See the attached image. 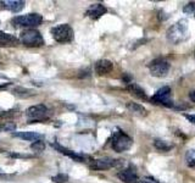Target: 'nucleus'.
I'll list each match as a JSON object with an SVG mask.
<instances>
[{"label":"nucleus","mask_w":195,"mask_h":183,"mask_svg":"<svg viewBox=\"0 0 195 183\" xmlns=\"http://www.w3.org/2000/svg\"><path fill=\"white\" fill-rule=\"evenodd\" d=\"M166 35L168 41L172 44H179L184 41L188 38V21L184 18L179 20L167 29Z\"/></svg>","instance_id":"obj_1"},{"label":"nucleus","mask_w":195,"mask_h":183,"mask_svg":"<svg viewBox=\"0 0 195 183\" xmlns=\"http://www.w3.org/2000/svg\"><path fill=\"white\" fill-rule=\"evenodd\" d=\"M43 22V17L39 13H27V15H21V16H16L11 20V23L15 27H22V28H33V27H38L40 26Z\"/></svg>","instance_id":"obj_2"},{"label":"nucleus","mask_w":195,"mask_h":183,"mask_svg":"<svg viewBox=\"0 0 195 183\" xmlns=\"http://www.w3.org/2000/svg\"><path fill=\"white\" fill-rule=\"evenodd\" d=\"M20 40L26 46H32V48H38L44 44V39H43L41 33L34 28L22 30L20 34Z\"/></svg>","instance_id":"obj_3"},{"label":"nucleus","mask_w":195,"mask_h":183,"mask_svg":"<svg viewBox=\"0 0 195 183\" xmlns=\"http://www.w3.org/2000/svg\"><path fill=\"white\" fill-rule=\"evenodd\" d=\"M111 145H112V149L115 151L122 152V151H126V150L130 149V146L133 145V139L128 134H126L124 132L117 131L112 134Z\"/></svg>","instance_id":"obj_4"},{"label":"nucleus","mask_w":195,"mask_h":183,"mask_svg":"<svg viewBox=\"0 0 195 183\" xmlns=\"http://www.w3.org/2000/svg\"><path fill=\"white\" fill-rule=\"evenodd\" d=\"M51 34L57 43H69L73 40V37H74L72 27L67 23H62L56 27H52Z\"/></svg>","instance_id":"obj_5"},{"label":"nucleus","mask_w":195,"mask_h":183,"mask_svg":"<svg viewBox=\"0 0 195 183\" xmlns=\"http://www.w3.org/2000/svg\"><path fill=\"white\" fill-rule=\"evenodd\" d=\"M147 67L150 70V74L154 77H165L169 71L168 61H166L161 57L152 60L150 63H147Z\"/></svg>","instance_id":"obj_6"},{"label":"nucleus","mask_w":195,"mask_h":183,"mask_svg":"<svg viewBox=\"0 0 195 183\" xmlns=\"http://www.w3.org/2000/svg\"><path fill=\"white\" fill-rule=\"evenodd\" d=\"M26 115L29 118L28 123H35L38 121L45 120L46 116L49 115V110H48V107L45 105L39 104V105H34V106L28 107L26 110Z\"/></svg>","instance_id":"obj_7"},{"label":"nucleus","mask_w":195,"mask_h":183,"mask_svg":"<svg viewBox=\"0 0 195 183\" xmlns=\"http://www.w3.org/2000/svg\"><path fill=\"white\" fill-rule=\"evenodd\" d=\"M169 96H171V88L169 87H162L151 96L150 100L154 104H161V105H165L167 107H172L174 105V102L169 99Z\"/></svg>","instance_id":"obj_8"},{"label":"nucleus","mask_w":195,"mask_h":183,"mask_svg":"<svg viewBox=\"0 0 195 183\" xmlns=\"http://www.w3.org/2000/svg\"><path fill=\"white\" fill-rule=\"evenodd\" d=\"M121 163H122L121 160H115V159H110V157H102V159L91 160L89 166L93 170H108V168L116 167V166H118Z\"/></svg>","instance_id":"obj_9"},{"label":"nucleus","mask_w":195,"mask_h":183,"mask_svg":"<svg viewBox=\"0 0 195 183\" xmlns=\"http://www.w3.org/2000/svg\"><path fill=\"white\" fill-rule=\"evenodd\" d=\"M107 11V9L102 5V4H93L88 7V10L85 11V15L93 20H98L100 18L102 15H105Z\"/></svg>","instance_id":"obj_10"},{"label":"nucleus","mask_w":195,"mask_h":183,"mask_svg":"<svg viewBox=\"0 0 195 183\" xmlns=\"http://www.w3.org/2000/svg\"><path fill=\"white\" fill-rule=\"evenodd\" d=\"M117 177L124 182V183H138L139 182V177L138 174L130 170V168H124V170H121L118 173H117Z\"/></svg>","instance_id":"obj_11"},{"label":"nucleus","mask_w":195,"mask_h":183,"mask_svg":"<svg viewBox=\"0 0 195 183\" xmlns=\"http://www.w3.org/2000/svg\"><path fill=\"white\" fill-rule=\"evenodd\" d=\"M0 5L2 9L9 10L11 12H20L24 7V1L21 0H4L0 1Z\"/></svg>","instance_id":"obj_12"},{"label":"nucleus","mask_w":195,"mask_h":183,"mask_svg":"<svg viewBox=\"0 0 195 183\" xmlns=\"http://www.w3.org/2000/svg\"><path fill=\"white\" fill-rule=\"evenodd\" d=\"M113 68V63L110 61V60H106V59H102V60H99L96 63H95V72L99 74V76H104V74H107L112 71Z\"/></svg>","instance_id":"obj_13"},{"label":"nucleus","mask_w":195,"mask_h":183,"mask_svg":"<svg viewBox=\"0 0 195 183\" xmlns=\"http://www.w3.org/2000/svg\"><path fill=\"white\" fill-rule=\"evenodd\" d=\"M18 43L20 40L15 35L0 30V46H12V45H17Z\"/></svg>","instance_id":"obj_14"},{"label":"nucleus","mask_w":195,"mask_h":183,"mask_svg":"<svg viewBox=\"0 0 195 183\" xmlns=\"http://www.w3.org/2000/svg\"><path fill=\"white\" fill-rule=\"evenodd\" d=\"M13 137H17V138H21L23 140H29V142H37V140H41L43 135L37 133V132H29V131H26V132H15L13 133Z\"/></svg>","instance_id":"obj_15"},{"label":"nucleus","mask_w":195,"mask_h":183,"mask_svg":"<svg viewBox=\"0 0 195 183\" xmlns=\"http://www.w3.org/2000/svg\"><path fill=\"white\" fill-rule=\"evenodd\" d=\"M54 148H56L60 152H62V154L67 155L68 157L73 159V160H74V161H77V162H83V161L85 160V156H84V155H80V154H77V152H74V151H71V150H68V149H66V148H63V146L58 145L57 143H55V144H54Z\"/></svg>","instance_id":"obj_16"},{"label":"nucleus","mask_w":195,"mask_h":183,"mask_svg":"<svg viewBox=\"0 0 195 183\" xmlns=\"http://www.w3.org/2000/svg\"><path fill=\"white\" fill-rule=\"evenodd\" d=\"M127 90H128L132 95H134V96H136V98H139V99H144V100L147 99V95H146V93L144 92V89H143L141 87H139L138 84H135V83H129V84L127 85Z\"/></svg>","instance_id":"obj_17"},{"label":"nucleus","mask_w":195,"mask_h":183,"mask_svg":"<svg viewBox=\"0 0 195 183\" xmlns=\"http://www.w3.org/2000/svg\"><path fill=\"white\" fill-rule=\"evenodd\" d=\"M126 107H127L132 113H134V115H139V116H146V115H147L146 109H145L143 105L138 104V102L128 101L127 105H126Z\"/></svg>","instance_id":"obj_18"},{"label":"nucleus","mask_w":195,"mask_h":183,"mask_svg":"<svg viewBox=\"0 0 195 183\" xmlns=\"http://www.w3.org/2000/svg\"><path fill=\"white\" fill-rule=\"evenodd\" d=\"M12 93H13V95H16V96H18V98H22V99L29 98V96H32V95L35 94L34 90L28 89V88H24V87H15V88L12 89Z\"/></svg>","instance_id":"obj_19"},{"label":"nucleus","mask_w":195,"mask_h":183,"mask_svg":"<svg viewBox=\"0 0 195 183\" xmlns=\"http://www.w3.org/2000/svg\"><path fill=\"white\" fill-rule=\"evenodd\" d=\"M154 146L156 148V149H158V150H161V151H168V150H171L172 149V144H168L167 142H165V140H161V139H155L154 140Z\"/></svg>","instance_id":"obj_20"},{"label":"nucleus","mask_w":195,"mask_h":183,"mask_svg":"<svg viewBox=\"0 0 195 183\" xmlns=\"http://www.w3.org/2000/svg\"><path fill=\"white\" fill-rule=\"evenodd\" d=\"M185 162L189 167H195V149H190L185 154Z\"/></svg>","instance_id":"obj_21"},{"label":"nucleus","mask_w":195,"mask_h":183,"mask_svg":"<svg viewBox=\"0 0 195 183\" xmlns=\"http://www.w3.org/2000/svg\"><path fill=\"white\" fill-rule=\"evenodd\" d=\"M30 149L37 151V152H39V151H43L45 149V144H44L43 140H37V142H33L30 144Z\"/></svg>","instance_id":"obj_22"},{"label":"nucleus","mask_w":195,"mask_h":183,"mask_svg":"<svg viewBox=\"0 0 195 183\" xmlns=\"http://www.w3.org/2000/svg\"><path fill=\"white\" fill-rule=\"evenodd\" d=\"M183 11H184V13L195 17V2H189V4H186V5L183 7Z\"/></svg>","instance_id":"obj_23"},{"label":"nucleus","mask_w":195,"mask_h":183,"mask_svg":"<svg viewBox=\"0 0 195 183\" xmlns=\"http://www.w3.org/2000/svg\"><path fill=\"white\" fill-rule=\"evenodd\" d=\"M0 129H2L5 132H15L16 124L13 122H5V123L0 124Z\"/></svg>","instance_id":"obj_24"},{"label":"nucleus","mask_w":195,"mask_h":183,"mask_svg":"<svg viewBox=\"0 0 195 183\" xmlns=\"http://www.w3.org/2000/svg\"><path fill=\"white\" fill-rule=\"evenodd\" d=\"M52 181L55 183H65V182L68 181V176L65 174V173H58V174H56V176L52 177Z\"/></svg>","instance_id":"obj_25"},{"label":"nucleus","mask_w":195,"mask_h":183,"mask_svg":"<svg viewBox=\"0 0 195 183\" xmlns=\"http://www.w3.org/2000/svg\"><path fill=\"white\" fill-rule=\"evenodd\" d=\"M184 117L189 121V122H191V123H194L195 124V115H189V113H184Z\"/></svg>","instance_id":"obj_26"},{"label":"nucleus","mask_w":195,"mask_h":183,"mask_svg":"<svg viewBox=\"0 0 195 183\" xmlns=\"http://www.w3.org/2000/svg\"><path fill=\"white\" fill-rule=\"evenodd\" d=\"M88 76H90V71H89V70H84V71H80V72H79V77H80V78L88 77Z\"/></svg>","instance_id":"obj_27"},{"label":"nucleus","mask_w":195,"mask_h":183,"mask_svg":"<svg viewBox=\"0 0 195 183\" xmlns=\"http://www.w3.org/2000/svg\"><path fill=\"white\" fill-rule=\"evenodd\" d=\"M122 79H123V82H126V83H128V84L132 83V77H130L128 73H124V76H123Z\"/></svg>","instance_id":"obj_28"},{"label":"nucleus","mask_w":195,"mask_h":183,"mask_svg":"<svg viewBox=\"0 0 195 183\" xmlns=\"http://www.w3.org/2000/svg\"><path fill=\"white\" fill-rule=\"evenodd\" d=\"M189 98H190V100H191L193 102H195V90H191V92L189 93Z\"/></svg>","instance_id":"obj_29"},{"label":"nucleus","mask_w":195,"mask_h":183,"mask_svg":"<svg viewBox=\"0 0 195 183\" xmlns=\"http://www.w3.org/2000/svg\"><path fill=\"white\" fill-rule=\"evenodd\" d=\"M10 85V83H5V84H0V90H2V89H5V88H7Z\"/></svg>","instance_id":"obj_30"},{"label":"nucleus","mask_w":195,"mask_h":183,"mask_svg":"<svg viewBox=\"0 0 195 183\" xmlns=\"http://www.w3.org/2000/svg\"><path fill=\"white\" fill-rule=\"evenodd\" d=\"M138 183H150V182H146V181H139Z\"/></svg>","instance_id":"obj_31"},{"label":"nucleus","mask_w":195,"mask_h":183,"mask_svg":"<svg viewBox=\"0 0 195 183\" xmlns=\"http://www.w3.org/2000/svg\"><path fill=\"white\" fill-rule=\"evenodd\" d=\"M194 59H195V51H194Z\"/></svg>","instance_id":"obj_32"}]
</instances>
